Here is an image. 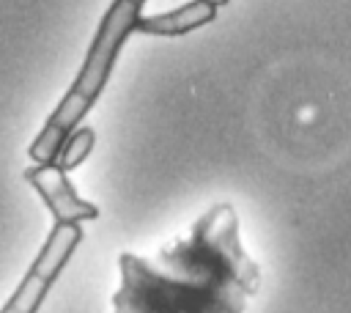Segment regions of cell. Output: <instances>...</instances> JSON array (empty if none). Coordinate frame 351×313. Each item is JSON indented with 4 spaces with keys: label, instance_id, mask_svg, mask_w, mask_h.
<instances>
[{
    "label": "cell",
    "instance_id": "cell-4",
    "mask_svg": "<svg viewBox=\"0 0 351 313\" xmlns=\"http://www.w3.org/2000/svg\"><path fill=\"white\" fill-rule=\"evenodd\" d=\"M25 178L41 195V200L49 206L55 222H85V220L99 217V206L82 200L74 192V184L66 178V170L60 165L38 162L36 167L25 170Z\"/></svg>",
    "mask_w": 351,
    "mask_h": 313
},
{
    "label": "cell",
    "instance_id": "cell-2",
    "mask_svg": "<svg viewBox=\"0 0 351 313\" xmlns=\"http://www.w3.org/2000/svg\"><path fill=\"white\" fill-rule=\"evenodd\" d=\"M137 19H140V5L134 0H115L110 5V11L104 14V19L96 30V38L85 55V63H82L74 85L60 99L55 113L47 118L38 137L30 143V159H36V162L58 159L66 137L77 129V124L96 104L101 88L107 85V77L115 66L118 49L123 47L126 36L137 27Z\"/></svg>",
    "mask_w": 351,
    "mask_h": 313
},
{
    "label": "cell",
    "instance_id": "cell-6",
    "mask_svg": "<svg viewBox=\"0 0 351 313\" xmlns=\"http://www.w3.org/2000/svg\"><path fill=\"white\" fill-rule=\"evenodd\" d=\"M93 143H96V135H93L90 126L74 129V132L66 137V143H63V148H60V154H58V165H60L63 170H74L77 165H82V162L88 159V154L93 151Z\"/></svg>",
    "mask_w": 351,
    "mask_h": 313
},
{
    "label": "cell",
    "instance_id": "cell-7",
    "mask_svg": "<svg viewBox=\"0 0 351 313\" xmlns=\"http://www.w3.org/2000/svg\"><path fill=\"white\" fill-rule=\"evenodd\" d=\"M211 3H214V5H225L228 0H211Z\"/></svg>",
    "mask_w": 351,
    "mask_h": 313
},
{
    "label": "cell",
    "instance_id": "cell-1",
    "mask_svg": "<svg viewBox=\"0 0 351 313\" xmlns=\"http://www.w3.org/2000/svg\"><path fill=\"white\" fill-rule=\"evenodd\" d=\"M118 266L112 313H244L261 288L230 203H214L184 239L148 258L121 253Z\"/></svg>",
    "mask_w": 351,
    "mask_h": 313
},
{
    "label": "cell",
    "instance_id": "cell-3",
    "mask_svg": "<svg viewBox=\"0 0 351 313\" xmlns=\"http://www.w3.org/2000/svg\"><path fill=\"white\" fill-rule=\"evenodd\" d=\"M80 239H82L80 222H55V228L47 236L33 266L27 269V275L22 277V283L16 286V291L11 294V299L5 302V308L0 313H36L41 308L47 291L58 280L60 269L71 258L74 247L80 244Z\"/></svg>",
    "mask_w": 351,
    "mask_h": 313
},
{
    "label": "cell",
    "instance_id": "cell-8",
    "mask_svg": "<svg viewBox=\"0 0 351 313\" xmlns=\"http://www.w3.org/2000/svg\"><path fill=\"white\" fill-rule=\"evenodd\" d=\"M134 3H137V5H143V3H145V0H134Z\"/></svg>",
    "mask_w": 351,
    "mask_h": 313
},
{
    "label": "cell",
    "instance_id": "cell-5",
    "mask_svg": "<svg viewBox=\"0 0 351 313\" xmlns=\"http://www.w3.org/2000/svg\"><path fill=\"white\" fill-rule=\"evenodd\" d=\"M217 8L211 0H192L181 8L156 14V16H140L137 19V33H148V36H184L195 27H203L208 22H214Z\"/></svg>",
    "mask_w": 351,
    "mask_h": 313
}]
</instances>
